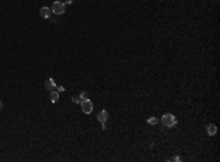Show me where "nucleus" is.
<instances>
[{
    "instance_id": "obj_1",
    "label": "nucleus",
    "mask_w": 220,
    "mask_h": 162,
    "mask_svg": "<svg viewBox=\"0 0 220 162\" xmlns=\"http://www.w3.org/2000/svg\"><path fill=\"white\" fill-rule=\"evenodd\" d=\"M162 124L164 126V127H169V129H172V127H175L176 124H178V120H176V117L173 114H170V112H166L163 117H162Z\"/></svg>"
},
{
    "instance_id": "obj_2",
    "label": "nucleus",
    "mask_w": 220,
    "mask_h": 162,
    "mask_svg": "<svg viewBox=\"0 0 220 162\" xmlns=\"http://www.w3.org/2000/svg\"><path fill=\"white\" fill-rule=\"evenodd\" d=\"M79 105H81V110H82V112H84V114H91V112H93V110H94V104H93V101H91V99H88V98H87V99H84Z\"/></svg>"
},
{
    "instance_id": "obj_3",
    "label": "nucleus",
    "mask_w": 220,
    "mask_h": 162,
    "mask_svg": "<svg viewBox=\"0 0 220 162\" xmlns=\"http://www.w3.org/2000/svg\"><path fill=\"white\" fill-rule=\"evenodd\" d=\"M50 9H52V12H53L54 15H63V13H65V3H62V2H54Z\"/></svg>"
},
{
    "instance_id": "obj_4",
    "label": "nucleus",
    "mask_w": 220,
    "mask_h": 162,
    "mask_svg": "<svg viewBox=\"0 0 220 162\" xmlns=\"http://www.w3.org/2000/svg\"><path fill=\"white\" fill-rule=\"evenodd\" d=\"M52 9L50 7H47V6H44V7H41L40 9V16L43 18V19H49L50 16H52Z\"/></svg>"
},
{
    "instance_id": "obj_5",
    "label": "nucleus",
    "mask_w": 220,
    "mask_h": 162,
    "mask_svg": "<svg viewBox=\"0 0 220 162\" xmlns=\"http://www.w3.org/2000/svg\"><path fill=\"white\" fill-rule=\"evenodd\" d=\"M97 118H98V121H100V123H106V121H107V118H109V112H107L106 110H101V111L97 114Z\"/></svg>"
},
{
    "instance_id": "obj_6",
    "label": "nucleus",
    "mask_w": 220,
    "mask_h": 162,
    "mask_svg": "<svg viewBox=\"0 0 220 162\" xmlns=\"http://www.w3.org/2000/svg\"><path fill=\"white\" fill-rule=\"evenodd\" d=\"M46 89L47 91H56V82H54V79H52V78H49L47 80H46Z\"/></svg>"
},
{
    "instance_id": "obj_7",
    "label": "nucleus",
    "mask_w": 220,
    "mask_h": 162,
    "mask_svg": "<svg viewBox=\"0 0 220 162\" xmlns=\"http://www.w3.org/2000/svg\"><path fill=\"white\" fill-rule=\"evenodd\" d=\"M217 133V126L216 124H208L207 126V134L208 136H214Z\"/></svg>"
},
{
    "instance_id": "obj_8",
    "label": "nucleus",
    "mask_w": 220,
    "mask_h": 162,
    "mask_svg": "<svg viewBox=\"0 0 220 162\" xmlns=\"http://www.w3.org/2000/svg\"><path fill=\"white\" fill-rule=\"evenodd\" d=\"M50 101L52 102H57L59 101V91H52V94H50Z\"/></svg>"
},
{
    "instance_id": "obj_9",
    "label": "nucleus",
    "mask_w": 220,
    "mask_h": 162,
    "mask_svg": "<svg viewBox=\"0 0 220 162\" xmlns=\"http://www.w3.org/2000/svg\"><path fill=\"white\" fill-rule=\"evenodd\" d=\"M147 123H148L150 126H156V124L159 123V118H156V117H150V118L147 120Z\"/></svg>"
},
{
    "instance_id": "obj_10",
    "label": "nucleus",
    "mask_w": 220,
    "mask_h": 162,
    "mask_svg": "<svg viewBox=\"0 0 220 162\" xmlns=\"http://www.w3.org/2000/svg\"><path fill=\"white\" fill-rule=\"evenodd\" d=\"M72 101H74V102H76V104H81V102H82V99H81V97H79V95L74 97V98H72Z\"/></svg>"
},
{
    "instance_id": "obj_11",
    "label": "nucleus",
    "mask_w": 220,
    "mask_h": 162,
    "mask_svg": "<svg viewBox=\"0 0 220 162\" xmlns=\"http://www.w3.org/2000/svg\"><path fill=\"white\" fill-rule=\"evenodd\" d=\"M79 97H81V99L84 101V99H87V98H88V94H87V92H81Z\"/></svg>"
},
{
    "instance_id": "obj_12",
    "label": "nucleus",
    "mask_w": 220,
    "mask_h": 162,
    "mask_svg": "<svg viewBox=\"0 0 220 162\" xmlns=\"http://www.w3.org/2000/svg\"><path fill=\"white\" fill-rule=\"evenodd\" d=\"M56 89H57L59 92H63V91H65V88H63V86H59V88H56Z\"/></svg>"
},
{
    "instance_id": "obj_13",
    "label": "nucleus",
    "mask_w": 220,
    "mask_h": 162,
    "mask_svg": "<svg viewBox=\"0 0 220 162\" xmlns=\"http://www.w3.org/2000/svg\"><path fill=\"white\" fill-rule=\"evenodd\" d=\"M72 2H74V0H66V3H68V5H72Z\"/></svg>"
},
{
    "instance_id": "obj_14",
    "label": "nucleus",
    "mask_w": 220,
    "mask_h": 162,
    "mask_svg": "<svg viewBox=\"0 0 220 162\" xmlns=\"http://www.w3.org/2000/svg\"><path fill=\"white\" fill-rule=\"evenodd\" d=\"M2 107H3V105H2V101H0V110H2Z\"/></svg>"
}]
</instances>
